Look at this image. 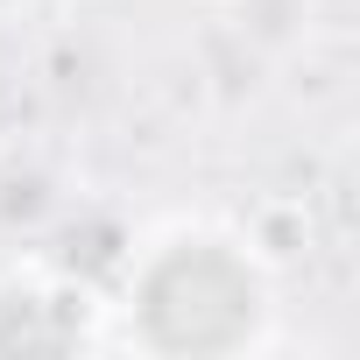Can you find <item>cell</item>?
<instances>
[{
    "instance_id": "cell-1",
    "label": "cell",
    "mask_w": 360,
    "mask_h": 360,
    "mask_svg": "<svg viewBox=\"0 0 360 360\" xmlns=\"http://www.w3.org/2000/svg\"><path fill=\"white\" fill-rule=\"evenodd\" d=\"M141 325L169 353H219L255 325V283L219 248H176L141 283Z\"/></svg>"
},
{
    "instance_id": "cell-2",
    "label": "cell",
    "mask_w": 360,
    "mask_h": 360,
    "mask_svg": "<svg viewBox=\"0 0 360 360\" xmlns=\"http://www.w3.org/2000/svg\"><path fill=\"white\" fill-rule=\"evenodd\" d=\"M78 339V318L50 297H8L0 304V353H64Z\"/></svg>"
},
{
    "instance_id": "cell-3",
    "label": "cell",
    "mask_w": 360,
    "mask_h": 360,
    "mask_svg": "<svg viewBox=\"0 0 360 360\" xmlns=\"http://www.w3.org/2000/svg\"><path fill=\"white\" fill-rule=\"evenodd\" d=\"M64 262H71V269H113V226L71 233V240H64Z\"/></svg>"
}]
</instances>
